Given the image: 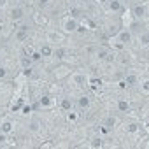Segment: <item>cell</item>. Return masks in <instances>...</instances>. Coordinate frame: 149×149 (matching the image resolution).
I'll return each mask as SVG.
<instances>
[{
	"label": "cell",
	"instance_id": "obj_1",
	"mask_svg": "<svg viewBox=\"0 0 149 149\" xmlns=\"http://www.w3.org/2000/svg\"><path fill=\"white\" fill-rule=\"evenodd\" d=\"M77 21H76V18H65L63 19V23H61V30L65 32V33H74V32H76L77 30Z\"/></svg>",
	"mask_w": 149,
	"mask_h": 149
},
{
	"label": "cell",
	"instance_id": "obj_2",
	"mask_svg": "<svg viewBox=\"0 0 149 149\" xmlns=\"http://www.w3.org/2000/svg\"><path fill=\"white\" fill-rule=\"evenodd\" d=\"M133 16H135L137 19H144V18L147 16V6H146V4L135 6V7H133Z\"/></svg>",
	"mask_w": 149,
	"mask_h": 149
},
{
	"label": "cell",
	"instance_id": "obj_3",
	"mask_svg": "<svg viewBox=\"0 0 149 149\" xmlns=\"http://www.w3.org/2000/svg\"><path fill=\"white\" fill-rule=\"evenodd\" d=\"M28 35H30V28L25 25V26H21L19 30H16V40L18 42H25L26 39H28Z\"/></svg>",
	"mask_w": 149,
	"mask_h": 149
},
{
	"label": "cell",
	"instance_id": "obj_4",
	"mask_svg": "<svg viewBox=\"0 0 149 149\" xmlns=\"http://www.w3.org/2000/svg\"><path fill=\"white\" fill-rule=\"evenodd\" d=\"M9 16H11V19H13V21H19V19H23L25 11H23L21 7H14V9H11Z\"/></svg>",
	"mask_w": 149,
	"mask_h": 149
},
{
	"label": "cell",
	"instance_id": "obj_5",
	"mask_svg": "<svg viewBox=\"0 0 149 149\" xmlns=\"http://www.w3.org/2000/svg\"><path fill=\"white\" fill-rule=\"evenodd\" d=\"M118 35H119L121 44H130V40H132V32L130 30H121V32H118Z\"/></svg>",
	"mask_w": 149,
	"mask_h": 149
},
{
	"label": "cell",
	"instance_id": "obj_6",
	"mask_svg": "<svg viewBox=\"0 0 149 149\" xmlns=\"http://www.w3.org/2000/svg\"><path fill=\"white\" fill-rule=\"evenodd\" d=\"M40 128H42V125H40L39 119H32V121L28 123V132H30V133H39Z\"/></svg>",
	"mask_w": 149,
	"mask_h": 149
},
{
	"label": "cell",
	"instance_id": "obj_7",
	"mask_svg": "<svg viewBox=\"0 0 149 149\" xmlns=\"http://www.w3.org/2000/svg\"><path fill=\"white\" fill-rule=\"evenodd\" d=\"M137 83H139V77L135 76V74H126V77H125V84H126L128 88L135 86Z\"/></svg>",
	"mask_w": 149,
	"mask_h": 149
},
{
	"label": "cell",
	"instance_id": "obj_8",
	"mask_svg": "<svg viewBox=\"0 0 149 149\" xmlns=\"http://www.w3.org/2000/svg\"><path fill=\"white\" fill-rule=\"evenodd\" d=\"M13 128H14V125L11 123V121H2V125H0V132H2V133H11L13 132Z\"/></svg>",
	"mask_w": 149,
	"mask_h": 149
},
{
	"label": "cell",
	"instance_id": "obj_9",
	"mask_svg": "<svg viewBox=\"0 0 149 149\" xmlns=\"http://www.w3.org/2000/svg\"><path fill=\"white\" fill-rule=\"evenodd\" d=\"M60 107H61V111H65V112H70V111H72V100H70V98H61V102H60Z\"/></svg>",
	"mask_w": 149,
	"mask_h": 149
},
{
	"label": "cell",
	"instance_id": "obj_10",
	"mask_svg": "<svg viewBox=\"0 0 149 149\" xmlns=\"http://www.w3.org/2000/svg\"><path fill=\"white\" fill-rule=\"evenodd\" d=\"M40 56L42 58H51V54H53V49H51V46H47V44H44L42 47H40Z\"/></svg>",
	"mask_w": 149,
	"mask_h": 149
},
{
	"label": "cell",
	"instance_id": "obj_11",
	"mask_svg": "<svg viewBox=\"0 0 149 149\" xmlns=\"http://www.w3.org/2000/svg\"><path fill=\"white\" fill-rule=\"evenodd\" d=\"M77 105H79L81 109H88V107H90V97H86V95L79 97V98H77Z\"/></svg>",
	"mask_w": 149,
	"mask_h": 149
},
{
	"label": "cell",
	"instance_id": "obj_12",
	"mask_svg": "<svg viewBox=\"0 0 149 149\" xmlns=\"http://www.w3.org/2000/svg\"><path fill=\"white\" fill-rule=\"evenodd\" d=\"M72 79H74V83H76L77 86H83V84H86V76H83V74H74V76H72Z\"/></svg>",
	"mask_w": 149,
	"mask_h": 149
},
{
	"label": "cell",
	"instance_id": "obj_13",
	"mask_svg": "<svg viewBox=\"0 0 149 149\" xmlns=\"http://www.w3.org/2000/svg\"><path fill=\"white\" fill-rule=\"evenodd\" d=\"M128 109H130V104H128V100H125V98L118 100V111H119V112H126Z\"/></svg>",
	"mask_w": 149,
	"mask_h": 149
},
{
	"label": "cell",
	"instance_id": "obj_14",
	"mask_svg": "<svg viewBox=\"0 0 149 149\" xmlns=\"http://www.w3.org/2000/svg\"><path fill=\"white\" fill-rule=\"evenodd\" d=\"M116 123H118V119H116V116H105V121H104V126H107V128H114V126H116Z\"/></svg>",
	"mask_w": 149,
	"mask_h": 149
},
{
	"label": "cell",
	"instance_id": "obj_15",
	"mask_svg": "<svg viewBox=\"0 0 149 149\" xmlns=\"http://www.w3.org/2000/svg\"><path fill=\"white\" fill-rule=\"evenodd\" d=\"M109 9L111 11H114V13H118V11H121V2L119 0H109Z\"/></svg>",
	"mask_w": 149,
	"mask_h": 149
},
{
	"label": "cell",
	"instance_id": "obj_16",
	"mask_svg": "<svg viewBox=\"0 0 149 149\" xmlns=\"http://www.w3.org/2000/svg\"><path fill=\"white\" fill-rule=\"evenodd\" d=\"M39 102H40V105H42V107H51V105H53V98H51L49 95L40 97V100H39Z\"/></svg>",
	"mask_w": 149,
	"mask_h": 149
},
{
	"label": "cell",
	"instance_id": "obj_17",
	"mask_svg": "<svg viewBox=\"0 0 149 149\" xmlns=\"http://www.w3.org/2000/svg\"><path fill=\"white\" fill-rule=\"evenodd\" d=\"M90 146L93 147V149H98V147H104V140L100 139V137H95L91 142H90Z\"/></svg>",
	"mask_w": 149,
	"mask_h": 149
},
{
	"label": "cell",
	"instance_id": "obj_18",
	"mask_svg": "<svg viewBox=\"0 0 149 149\" xmlns=\"http://www.w3.org/2000/svg\"><path fill=\"white\" fill-rule=\"evenodd\" d=\"M126 132L128 133H137L139 132V125L137 123H128L126 125Z\"/></svg>",
	"mask_w": 149,
	"mask_h": 149
},
{
	"label": "cell",
	"instance_id": "obj_19",
	"mask_svg": "<svg viewBox=\"0 0 149 149\" xmlns=\"http://www.w3.org/2000/svg\"><path fill=\"white\" fill-rule=\"evenodd\" d=\"M53 54H54L58 60H63V58H65V49H63V47H58L56 51H53Z\"/></svg>",
	"mask_w": 149,
	"mask_h": 149
},
{
	"label": "cell",
	"instance_id": "obj_20",
	"mask_svg": "<svg viewBox=\"0 0 149 149\" xmlns=\"http://www.w3.org/2000/svg\"><path fill=\"white\" fill-rule=\"evenodd\" d=\"M32 63H33V61H32L30 56H23V58H21V65H23V68H25V67H32Z\"/></svg>",
	"mask_w": 149,
	"mask_h": 149
},
{
	"label": "cell",
	"instance_id": "obj_21",
	"mask_svg": "<svg viewBox=\"0 0 149 149\" xmlns=\"http://www.w3.org/2000/svg\"><path fill=\"white\" fill-rule=\"evenodd\" d=\"M107 53H109L107 49H98V51H97V58H98V60H105V58H107Z\"/></svg>",
	"mask_w": 149,
	"mask_h": 149
},
{
	"label": "cell",
	"instance_id": "obj_22",
	"mask_svg": "<svg viewBox=\"0 0 149 149\" xmlns=\"http://www.w3.org/2000/svg\"><path fill=\"white\" fill-rule=\"evenodd\" d=\"M147 40H149V37H147V32L144 30V32H142V35H140V44L146 47V46H147Z\"/></svg>",
	"mask_w": 149,
	"mask_h": 149
},
{
	"label": "cell",
	"instance_id": "obj_23",
	"mask_svg": "<svg viewBox=\"0 0 149 149\" xmlns=\"http://www.w3.org/2000/svg\"><path fill=\"white\" fill-rule=\"evenodd\" d=\"M79 14H81V11L77 7H70V18H77Z\"/></svg>",
	"mask_w": 149,
	"mask_h": 149
},
{
	"label": "cell",
	"instance_id": "obj_24",
	"mask_svg": "<svg viewBox=\"0 0 149 149\" xmlns=\"http://www.w3.org/2000/svg\"><path fill=\"white\" fill-rule=\"evenodd\" d=\"M32 74H33V68H32V67H25V68H23V76H25V77H30Z\"/></svg>",
	"mask_w": 149,
	"mask_h": 149
},
{
	"label": "cell",
	"instance_id": "obj_25",
	"mask_svg": "<svg viewBox=\"0 0 149 149\" xmlns=\"http://www.w3.org/2000/svg\"><path fill=\"white\" fill-rule=\"evenodd\" d=\"M49 40H53V42H58V40H61V37H60L58 33H49Z\"/></svg>",
	"mask_w": 149,
	"mask_h": 149
},
{
	"label": "cell",
	"instance_id": "obj_26",
	"mask_svg": "<svg viewBox=\"0 0 149 149\" xmlns=\"http://www.w3.org/2000/svg\"><path fill=\"white\" fill-rule=\"evenodd\" d=\"M6 77H7V68L0 67V79H6Z\"/></svg>",
	"mask_w": 149,
	"mask_h": 149
},
{
	"label": "cell",
	"instance_id": "obj_27",
	"mask_svg": "<svg viewBox=\"0 0 149 149\" xmlns=\"http://www.w3.org/2000/svg\"><path fill=\"white\" fill-rule=\"evenodd\" d=\"M67 119H68L70 123H74V121H77V114H76V112H70V114L67 116Z\"/></svg>",
	"mask_w": 149,
	"mask_h": 149
},
{
	"label": "cell",
	"instance_id": "obj_28",
	"mask_svg": "<svg viewBox=\"0 0 149 149\" xmlns=\"http://www.w3.org/2000/svg\"><path fill=\"white\" fill-rule=\"evenodd\" d=\"M30 58H32V61H40V58H42V56H40V53H33Z\"/></svg>",
	"mask_w": 149,
	"mask_h": 149
},
{
	"label": "cell",
	"instance_id": "obj_29",
	"mask_svg": "<svg viewBox=\"0 0 149 149\" xmlns=\"http://www.w3.org/2000/svg\"><path fill=\"white\" fill-rule=\"evenodd\" d=\"M109 33H118V25H111L109 26Z\"/></svg>",
	"mask_w": 149,
	"mask_h": 149
},
{
	"label": "cell",
	"instance_id": "obj_30",
	"mask_svg": "<svg viewBox=\"0 0 149 149\" xmlns=\"http://www.w3.org/2000/svg\"><path fill=\"white\" fill-rule=\"evenodd\" d=\"M116 60V56L112 54V53H107V58H105V61H114Z\"/></svg>",
	"mask_w": 149,
	"mask_h": 149
},
{
	"label": "cell",
	"instance_id": "obj_31",
	"mask_svg": "<svg viewBox=\"0 0 149 149\" xmlns=\"http://www.w3.org/2000/svg\"><path fill=\"white\" fill-rule=\"evenodd\" d=\"M37 2H39V6H42V7H44V6H47V4L51 2V0H37Z\"/></svg>",
	"mask_w": 149,
	"mask_h": 149
},
{
	"label": "cell",
	"instance_id": "obj_32",
	"mask_svg": "<svg viewBox=\"0 0 149 149\" xmlns=\"http://www.w3.org/2000/svg\"><path fill=\"white\" fill-rule=\"evenodd\" d=\"M142 90H144V93H147V90H149V83H147V81H144V84H142Z\"/></svg>",
	"mask_w": 149,
	"mask_h": 149
},
{
	"label": "cell",
	"instance_id": "obj_33",
	"mask_svg": "<svg viewBox=\"0 0 149 149\" xmlns=\"http://www.w3.org/2000/svg\"><path fill=\"white\" fill-rule=\"evenodd\" d=\"M6 142V133H2V132H0V146H2Z\"/></svg>",
	"mask_w": 149,
	"mask_h": 149
},
{
	"label": "cell",
	"instance_id": "obj_34",
	"mask_svg": "<svg viewBox=\"0 0 149 149\" xmlns=\"http://www.w3.org/2000/svg\"><path fill=\"white\" fill-rule=\"evenodd\" d=\"M6 4H7V0H0V7H4Z\"/></svg>",
	"mask_w": 149,
	"mask_h": 149
},
{
	"label": "cell",
	"instance_id": "obj_35",
	"mask_svg": "<svg viewBox=\"0 0 149 149\" xmlns=\"http://www.w3.org/2000/svg\"><path fill=\"white\" fill-rule=\"evenodd\" d=\"M81 4H88V2H91V0H79Z\"/></svg>",
	"mask_w": 149,
	"mask_h": 149
},
{
	"label": "cell",
	"instance_id": "obj_36",
	"mask_svg": "<svg viewBox=\"0 0 149 149\" xmlns=\"http://www.w3.org/2000/svg\"><path fill=\"white\" fill-rule=\"evenodd\" d=\"M100 2H102V4H107V2H109V0H100Z\"/></svg>",
	"mask_w": 149,
	"mask_h": 149
},
{
	"label": "cell",
	"instance_id": "obj_37",
	"mask_svg": "<svg viewBox=\"0 0 149 149\" xmlns=\"http://www.w3.org/2000/svg\"><path fill=\"white\" fill-rule=\"evenodd\" d=\"M16 2H21V0H16Z\"/></svg>",
	"mask_w": 149,
	"mask_h": 149
}]
</instances>
